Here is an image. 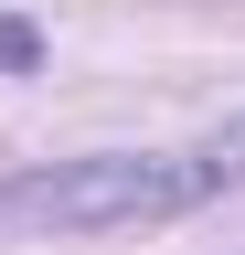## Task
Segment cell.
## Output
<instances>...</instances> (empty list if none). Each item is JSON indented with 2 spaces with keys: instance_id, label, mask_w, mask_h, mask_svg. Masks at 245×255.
<instances>
[{
  "instance_id": "cell-3",
  "label": "cell",
  "mask_w": 245,
  "mask_h": 255,
  "mask_svg": "<svg viewBox=\"0 0 245 255\" xmlns=\"http://www.w3.org/2000/svg\"><path fill=\"white\" fill-rule=\"evenodd\" d=\"M0 53H11V64H32V43H21V32H0Z\"/></svg>"
},
{
  "instance_id": "cell-2",
  "label": "cell",
  "mask_w": 245,
  "mask_h": 255,
  "mask_svg": "<svg viewBox=\"0 0 245 255\" xmlns=\"http://www.w3.org/2000/svg\"><path fill=\"white\" fill-rule=\"evenodd\" d=\"M192 159L213 170V191H224V181H245V117H224V128H213V138H203Z\"/></svg>"
},
{
  "instance_id": "cell-1",
  "label": "cell",
  "mask_w": 245,
  "mask_h": 255,
  "mask_svg": "<svg viewBox=\"0 0 245 255\" xmlns=\"http://www.w3.org/2000/svg\"><path fill=\"white\" fill-rule=\"evenodd\" d=\"M213 191L203 159L171 149H85V159H43V170L0 181V234H128V223H171Z\"/></svg>"
}]
</instances>
